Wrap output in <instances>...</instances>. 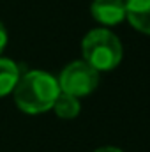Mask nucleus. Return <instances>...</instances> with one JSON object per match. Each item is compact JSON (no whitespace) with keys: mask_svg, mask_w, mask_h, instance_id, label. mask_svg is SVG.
I'll use <instances>...</instances> for the list:
<instances>
[{"mask_svg":"<svg viewBox=\"0 0 150 152\" xmlns=\"http://www.w3.org/2000/svg\"><path fill=\"white\" fill-rule=\"evenodd\" d=\"M16 106L28 115H39L53 108L60 94L58 81L44 71H28L20 76L14 90Z\"/></svg>","mask_w":150,"mask_h":152,"instance_id":"obj_1","label":"nucleus"},{"mask_svg":"<svg viewBox=\"0 0 150 152\" xmlns=\"http://www.w3.org/2000/svg\"><path fill=\"white\" fill-rule=\"evenodd\" d=\"M83 60L99 71H111L122 60V44L108 28H94L81 41Z\"/></svg>","mask_w":150,"mask_h":152,"instance_id":"obj_2","label":"nucleus"},{"mask_svg":"<svg viewBox=\"0 0 150 152\" xmlns=\"http://www.w3.org/2000/svg\"><path fill=\"white\" fill-rule=\"evenodd\" d=\"M57 81H58L60 92L74 97H83L92 94L97 88L99 73L92 66H88L85 60H76L62 69Z\"/></svg>","mask_w":150,"mask_h":152,"instance_id":"obj_3","label":"nucleus"},{"mask_svg":"<svg viewBox=\"0 0 150 152\" xmlns=\"http://www.w3.org/2000/svg\"><path fill=\"white\" fill-rule=\"evenodd\" d=\"M90 12L101 25H117L125 18V0H94Z\"/></svg>","mask_w":150,"mask_h":152,"instance_id":"obj_4","label":"nucleus"},{"mask_svg":"<svg viewBox=\"0 0 150 152\" xmlns=\"http://www.w3.org/2000/svg\"><path fill=\"white\" fill-rule=\"evenodd\" d=\"M125 18L134 30L150 36V0H127Z\"/></svg>","mask_w":150,"mask_h":152,"instance_id":"obj_5","label":"nucleus"},{"mask_svg":"<svg viewBox=\"0 0 150 152\" xmlns=\"http://www.w3.org/2000/svg\"><path fill=\"white\" fill-rule=\"evenodd\" d=\"M20 76H21L20 66L14 60L0 57V97L11 94L14 90Z\"/></svg>","mask_w":150,"mask_h":152,"instance_id":"obj_6","label":"nucleus"},{"mask_svg":"<svg viewBox=\"0 0 150 152\" xmlns=\"http://www.w3.org/2000/svg\"><path fill=\"white\" fill-rule=\"evenodd\" d=\"M53 110H55L57 117L69 120V118H74V117L79 115L81 106H79L78 97L60 92V94H58V97H57V99H55V103H53Z\"/></svg>","mask_w":150,"mask_h":152,"instance_id":"obj_7","label":"nucleus"},{"mask_svg":"<svg viewBox=\"0 0 150 152\" xmlns=\"http://www.w3.org/2000/svg\"><path fill=\"white\" fill-rule=\"evenodd\" d=\"M7 41H9V36H7V30H5L4 23L0 21V55H2V51L5 50V46H7Z\"/></svg>","mask_w":150,"mask_h":152,"instance_id":"obj_8","label":"nucleus"},{"mask_svg":"<svg viewBox=\"0 0 150 152\" xmlns=\"http://www.w3.org/2000/svg\"><path fill=\"white\" fill-rule=\"evenodd\" d=\"M94 152H124V151H120L118 147H101V149H97V151H94Z\"/></svg>","mask_w":150,"mask_h":152,"instance_id":"obj_9","label":"nucleus"}]
</instances>
